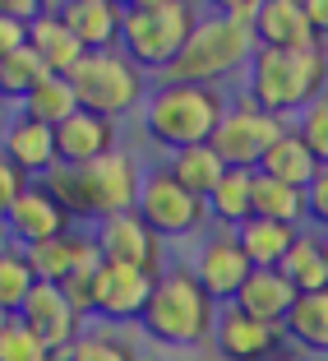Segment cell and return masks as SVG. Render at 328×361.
I'll list each match as a JSON object with an SVG mask.
<instances>
[{
    "label": "cell",
    "instance_id": "7",
    "mask_svg": "<svg viewBox=\"0 0 328 361\" xmlns=\"http://www.w3.org/2000/svg\"><path fill=\"white\" fill-rule=\"evenodd\" d=\"M134 213L162 236V241H171V236L180 241V236H194L203 223H208V200H199L194 190H185V185L171 176L167 162H158V167L144 171Z\"/></svg>",
    "mask_w": 328,
    "mask_h": 361
},
{
    "label": "cell",
    "instance_id": "32",
    "mask_svg": "<svg viewBox=\"0 0 328 361\" xmlns=\"http://www.w3.org/2000/svg\"><path fill=\"white\" fill-rule=\"evenodd\" d=\"M19 111L46 121V126H65V121L79 111V93H75V84H70V75H46L42 84L28 93V102H23Z\"/></svg>",
    "mask_w": 328,
    "mask_h": 361
},
{
    "label": "cell",
    "instance_id": "18",
    "mask_svg": "<svg viewBox=\"0 0 328 361\" xmlns=\"http://www.w3.org/2000/svg\"><path fill=\"white\" fill-rule=\"evenodd\" d=\"M116 130H120V121L97 116V111H84V106H79L65 126H56V153H61V162L88 167V162L106 158L111 149H120V144H116Z\"/></svg>",
    "mask_w": 328,
    "mask_h": 361
},
{
    "label": "cell",
    "instance_id": "14",
    "mask_svg": "<svg viewBox=\"0 0 328 361\" xmlns=\"http://www.w3.org/2000/svg\"><path fill=\"white\" fill-rule=\"evenodd\" d=\"M19 319H23V324H28V329L37 334V338H42L51 352H61V357L75 348V338L84 334V315L75 310V301L65 297V287H61V283H42V278H37V287L28 292Z\"/></svg>",
    "mask_w": 328,
    "mask_h": 361
},
{
    "label": "cell",
    "instance_id": "19",
    "mask_svg": "<svg viewBox=\"0 0 328 361\" xmlns=\"http://www.w3.org/2000/svg\"><path fill=\"white\" fill-rule=\"evenodd\" d=\"M254 37L259 47H315L319 32L305 14V0H259L254 14Z\"/></svg>",
    "mask_w": 328,
    "mask_h": 361
},
{
    "label": "cell",
    "instance_id": "26",
    "mask_svg": "<svg viewBox=\"0 0 328 361\" xmlns=\"http://www.w3.org/2000/svg\"><path fill=\"white\" fill-rule=\"evenodd\" d=\"M282 329H286V343L296 352H319V357H328V287L324 292H301Z\"/></svg>",
    "mask_w": 328,
    "mask_h": 361
},
{
    "label": "cell",
    "instance_id": "21",
    "mask_svg": "<svg viewBox=\"0 0 328 361\" xmlns=\"http://www.w3.org/2000/svg\"><path fill=\"white\" fill-rule=\"evenodd\" d=\"M296 297L301 292L286 283L282 269H254V274L245 278V287L236 292L232 306H241L245 315H254V319H268V324H286Z\"/></svg>",
    "mask_w": 328,
    "mask_h": 361
},
{
    "label": "cell",
    "instance_id": "12",
    "mask_svg": "<svg viewBox=\"0 0 328 361\" xmlns=\"http://www.w3.org/2000/svg\"><path fill=\"white\" fill-rule=\"evenodd\" d=\"M213 348H217L222 361H273L291 343H286L282 324L254 319L241 306H222L217 310V329H213Z\"/></svg>",
    "mask_w": 328,
    "mask_h": 361
},
{
    "label": "cell",
    "instance_id": "28",
    "mask_svg": "<svg viewBox=\"0 0 328 361\" xmlns=\"http://www.w3.org/2000/svg\"><path fill=\"white\" fill-rule=\"evenodd\" d=\"M286 274V283L296 292H324L328 287V264H324V241H319L315 227H301L296 245L286 250V259L277 264Z\"/></svg>",
    "mask_w": 328,
    "mask_h": 361
},
{
    "label": "cell",
    "instance_id": "16",
    "mask_svg": "<svg viewBox=\"0 0 328 361\" xmlns=\"http://www.w3.org/2000/svg\"><path fill=\"white\" fill-rule=\"evenodd\" d=\"M28 259H32V269H37L42 283H70V278H79V274H97V264H102V245H97L93 232L70 227L65 236H51V241L32 245Z\"/></svg>",
    "mask_w": 328,
    "mask_h": 361
},
{
    "label": "cell",
    "instance_id": "13",
    "mask_svg": "<svg viewBox=\"0 0 328 361\" xmlns=\"http://www.w3.org/2000/svg\"><path fill=\"white\" fill-rule=\"evenodd\" d=\"M88 200H93V223L102 218H116V213H130L139 204V185H144V167H139L134 153L111 149L106 158L88 162Z\"/></svg>",
    "mask_w": 328,
    "mask_h": 361
},
{
    "label": "cell",
    "instance_id": "47",
    "mask_svg": "<svg viewBox=\"0 0 328 361\" xmlns=\"http://www.w3.org/2000/svg\"><path fill=\"white\" fill-rule=\"evenodd\" d=\"M10 319H14V315H10V310H0V329H5V324H10Z\"/></svg>",
    "mask_w": 328,
    "mask_h": 361
},
{
    "label": "cell",
    "instance_id": "49",
    "mask_svg": "<svg viewBox=\"0 0 328 361\" xmlns=\"http://www.w3.org/2000/svg\"><path fill=\"white\" fill-rule=\"evenodd\" d=\"M0 245H5V218H0Z\"/></svg>",
    "mask_w": 328,
    "mask_h": 361
},
{
    "label": "cell",
    "instance_id": "50",
    "mask_svg": "<svg viewBox=\"0 0 328 361\" xmlns=\"http://www.w3.org/2000/svg\"><path fill=\"white\" fill-rule=\"evenodd\" d=\"M65 5H70V0H65Z\"/></svg>",
    "mask_w": 328,
    "mask_h": 361
},
{
    "label": "cell",
    "instance_id": "42",
    "mask_svg": "<svg viewBox=\"0 0 328 361\" xmlns=\"http://www.w3.org/2000/svg\"><path fill=\"white\" fill-rule=\"evenodd\" d=\"M245 5H254V0H203V10H213V14H236Z\"/></svg>",
    "mask_w": 328,
    "mask_h": 361
},
{
    "label": "cell",
    "instance_id": "15",
    "mask_svg": "<svg viewBox=\"0 0 328 361\" xmlns=\"http://www.w3.org/2000/svg\"><path fill=\"white\" fill-rule=\"evenodd\" d=\"M75 227V218L61 209V204L51 200V195L32 180L28 190H23V200L14 204L10 213H5V241L23 245V250H32V245L51 241V236H65Z\"/></svg>",
    "mask_w": 328,
    "mask_h": 361
},
{
    "label": "cell",
    "instance_id": "25",
    "mask_svg": "<svg viewBox=\"0 0 328 361\" xmlns=\"http://www.w3.org/2000/svg\"><path fill=\"white\" fill-rule=\"evenodd\" d=\"M208 218L236 232L241 223L254 218V167H227V176L208 195Z\"/></svg>",
    "mask_w": 328,
    "mask_h": 361
},
{
    "label": "cell",
    "instance_id": "45",
    "mask_svg": "<svg viewBox=\"0 0 328 361\" xmlns=\"http://www.w3.org/2000/svg\"><path fill=\"white\" fill-rule=\"evenodd\" d=\"M273 361H305V352H296V348H286V352H277Z\"/></svg>",
    "mask_w": 328,
    "mask_h": 361
},
{
    "label": "cell",
    "instance_id": "10",
    "mask_svg": "<svg viewBox=\"0 0 328 361\" xmlns=\"http://www.w3.org/2000/svg\"><path fill=\"white\" fill-rule=\"evenodd\" d=\"M153 283H158V278L144 274V269L102 259L97 274H93V315L102 319V324H134V319H144Z\"/></svg>",
    "mask_w": 328,
    "mask_h": 361
},
{
    "label": "cell",
    "instance_id": "9",
    "mask_svg": "<svg viewBox=\"0 0 328 361\" xmlns=\"http://www.w3.org/2000/svg\"><path fill=\"white\" fill-rule=\"evenodd\" d=\"M93 236H97V245H102V259H111V264L144 269V274H153V278L167 269V241H162L134 209L116 213V218H102V223L93 227Z\"/></svg>",
    "mask_w": 328,
    "mask_h": 361
},
{
    "label": "cell",
    "instance_id": "29",
    "mask_svg": "<svg viewBox=\"0 0 328 361\" xmlns=\"http://www.w3.org/2000/svg\"><path fill=\"white\" fill-rule=\"evenodd\" d=\"M254 218H273V223L305 227L310 223L305 190L286 185V180H273V176H264V171H254Z\"/></svg>",
    "mask_w": 328,
    "mask_h": 361
},
{
    "label": "cell",
    "instance_id": "37",
    "mask_svg": "<svg viewBox=\"0 0 328 361\" xmlns=\"http://www.w3.org/2000/svg\"><path fill=\"white\" fill-rule=\"evenodd\" d=\"M28 185H32L28 171H19L10 158H5V153H0V218H5V213L23 200V190H28Z\"/></svg>",
    "mask_w": 328,
    "mask_h": 361
},
{
    "label": "cell",
    "instance_id": "41",
    "mask_svg": "<svg viewBox=\"0 0 328 361\" xmlns=\"http://www.w3.org/2000/svg\"><path fill=\"white\" fill-rule=\"evenodd\" d=\"M305 14H310V23H315L319 42H328V0H305Z\"/></svg>",
    "mask_w": 328,
    "mask_h": 361
},
{
    "label": "cell",
    "instance_id": "1",
    "mask_svg": "<svg viewBox=\"0 0 328 361\" xmlns=\"http://www.w3.org/2000/svg\"><path fill=\"white\" fill-rule=\"evenodd\" d=\"M227 106H232V97H227L222 84L153 79L149 97H144V111H139V126H144V135L158 149L176 153V149H190V144H213Z\"/></svg>",
    "mask_w": 328,
    "mask_h": 361
},
{
    "label": "cell",
    "instance_id": "3",
    "mask_svg": "<svg viewBox=\"0 0 328 361\" xmlns=\"http://www.w3.org/2000/svg\"><path fill=\"white\" fill-rule=\"evenodd\" d=\"M217 301L203 292V283L194 278L190 264H171L158 274L153 283L149 310H144V334L153 343H167V348H199L213 338L217 329Z\"/></svg>",
    "mask_w": 328,
    "mask_h": 361
},
{
    "label": "cell",
    "instance_id": "40",
    "mask_svg": "<svg viewBox=\"0 0 328 361\" xmlns=\"http://www.w3.org/2000/svg\"><path fill=\"white\" fill-rule=\"evenodd\" d=\"M0 14L19 19V23H32L37 14H46V0H0Z\"/></svg>",
    "mask_w": 328,
    "mask_h": 361
},
{
    "label": "cell",
    "instance_id": "36",
    "mask_svg": "<svg viewBox=\"0 0 328 361\" xmlns=\"http://www.w3.org/2000/svg\"><path fill=\"white\" fill-rule=\"evenodd\" d=\"M291 126H296V135L310 144V153H315V158L328 167V93L315 97V102H310L305 111L291 121Z\"/></svg>",
    "mask_w": 328,
    "mask_h": 361
},
{
    "label": "cell",
    "instance_id": "38",
    "mask_svg": "<svg viewBox=\"0 0 328 361\" xmlns=\"http://www.w3.org/2000/svg\"><path fill=\"white\" fill-rule=\"evenodd\" d=\"M305 213L315 232H328V167H319L315 180L305 185Z\"/></svg>",
    "mask_w": 328,
    "mask_h": 361
},
{
    "label": "cell",
    "instance_id": "27",
    "mask_svg": "<svg viewBox=\"0 0 328 361\" xmlns=\"http://www.w3.org/2000/svg\"><path fill=\"white\" fill-rule=\"evenodd\" d=\"M167 167H171V176H176L185 190H194L199 200H208L213 185L227 176V162H222V153L213 149V144H190V149L167 153Z\"/></svg>",
    "mask_w": 328,
    "mask_h": 361
},
{
    "label": "cell",
    "instance_id": "4",
    "mask_svg": "<svg viewBox=\"0 0 328 361\" xmlns=\"http://www.w3.org/2000/svg\"><path fill=\"white\" fill-rule=\"evenodd\" d=\"M254 51H259V37H254L250 23H236L232 14H203L199 28L190 32V42H185V51L158 79H171V84H222L236 70H250Z\"/></svg>",
    "mask_w": 328,
    "mask_h": 361
},
{
    "label": "cell",
    "instance_id": "34",
    "mask_svg": "<svg viewBox=\"0 0 328 361\" xmlns=\"http://www.w3.org/2000/svg\"><path fill=\"white\" fill-rule=\"evenodd\" d=\"M0 361H65V357H61V352H51L19 315H14L10 324L0 329Z\"/></svg>",
    "mask_w": 328,
    "mask_h": 361
},
{
    "label": "cell",
    "instance_id": "11",
    "mask_svg": "<svg viewBox=\"0 0 328 361\" xmlns=\"http://www.w3.org/2000/svg\"><path fill=\"white\" fill-rule=\"evenodd\" d=\"M190 269H194V278L203 283V292H208L217 306H232L236 292L245 287V278L254 274L250 255L241 250L236 232H227V227L213 232V236H203L199 250H194V259H190Z\"/></svg>",
    "mask_w": 328,
    "mask_h": 361
},
{
    "label": "cell",
    "instance_id": "39",
    "mask_svg": "<svg viewBox=\"0 0 328 361\" xmlns=\"http://www.w3.org/2000/svg\"><path fill=\"white\" fill-rule=\"evenodd\" d=\"M19 47H28V23L5 19V14H0V61H5V56H14Z\"/></svg>",
    "mask_w": 328,
    "mask_h": 361
},
{
    "label": "cell",
    "instance_id": "35",
    "mask_svg": "<svg viewBox=\"0 0 328 361\" xmlns=\"http://www.w3.org/2000/svg\"><path fill=\"white\" fill-rule=\"evenodd\" d=\"M65 361H139V357H134V348H130L125 338H116V334L84 329L75 338V348L65 352Z\"/></svg>",
    "mask_w": 328,
    "mask_h": 361
},
{
    "label": "cell",
    "instance_id": "6",
    "mask_svg": "<svg viewBox=\"0 0 328 361\" xmlns=\"http://www.w3.org/2000/svg\"><path fill=\"white\" fill-rule=\"evenodd\" d=\"M70 84H75L84 111L120 121V116H139V111H144V97H149L153 79L116 47V51H88L84 61L75 65Z\"/></svg>",
    "mask_w": 328,
    "mask_h": 361
},
{
    "label": "cell",
    "instance_id": "33",
    "mask_svg": "<svg viewBox=\"0 0 328 361\" xmlns=\"http://www.w3.org/2000/svg\"><path fill=\"white\" fill-rule=\"evenodd\" d=\"M46 75H51V70H46L42 56L32 51V47H19L14 56L0 61V97H5L10 106H23V102H28V93L42 84Z\"/></svg>",
    "mask_w": 328,
    "mask_h": 361
},
{
    "label": "cell",
    "instance_id": "8",
    "mask_svg": "<svg viewBox=\"0 0 328 361\" xmlns=\"http://www.w3.org/2000/svg\"><path fill=\"white\" fill-rule=\"evenodd\" d=\"M282 130H286L282 116L264 111L250 93H236L222 126H217V135H213V149L222 153L227 167H259L264 153L282 139Z\"/></svg>",
    "mask_w": 328,
    "mask_h": 361
},
{
    "label": "cell",
    "instance_id": "44",
    "mask_svg": "<svg viewBox=\"0 0 328 361\" xmlns=\"http://www.w3.org/2000/svg\"><path fill=\"white\" fill-rule=\"evenodd\" d=\"M120 10H144V5H158V0H116Z\"/></svg>",
    "mask_w": 328,
    "mask_h": 361
},
{
    "label": "cell",
    "instance_id": "20",
    "mask_svg": "<svg viewBox=\"0 0 328 361\" xmlns=\"http://www.w3.org/2000/svg\"><path fill=\"white\" fill-rule=\"evenodd\" d=\"M61 19L70 23V32L88 51H116L120 47L125 10H120L116 0H70V5H61Z\"/></svg>",
    "mask_w": 328,
    "mask_h": 361
},
{
    "label": "cell",
    "instance_id": "24",
    "mask_svg": "<svg viewBox=\"0 0 328 361\" xmlns=\"http://www.w3.org/2000/svg\"><path fill=\"white\" fill-rule=\"evenodd\" d=\"M301 227L291 223H273V218H250V223L236 227V241H241V250L250 255L254 269H277L286 259V250L296 245Z\"/></svg>",
    "mask_w": 328,
    "mask_h": 361
},
{
    "label": "cell",
    "instance_id": "2",
    "mask_svg": "<svg viewBox=\"0 0 328 361\" xmlns=\"http://www.w3.org/2000/svg\"><path fill=\"white\" fill-rule=\"evenodd\" d=\"M245 93L273 111V116L296 121L315 97L328 93V51L324 42L315 47H259L245 70Z\"/></svg>",
    "mask_w": 328,
    "mask_h": 361
},
{
    "label": "cell",
    "instance_id": "5",
    "mask_svg": "<svg viewBox=\"0 0 328 361\" xmlns=\"http://www.w3.org/2000/svg\"><path fill=\"white\" fill-rule=\"evenodd\" d=\"M203 19V0H158V5H144V10H125L120 23V51L144 70V75L158 79L190 42V32Z\"/></svg>",
    "mask_w": 328,
    "mask_h": 361
},
{
    "label": "cell",
    "instance_id": "30",
    "mask_svg": "<svg viewBox=\"0 0 328 361\" xmlns=\"http://www.w3.org/2000/svg\"><path fill=\"white\" fill-rule=\"evenodd\" d=\"M37 185H42V190L51 195V200L61 204L75 223H93V200H88V176H84V167H75V162H56V167L46 171Z\"/></svg>",
    "mask_w": 328,
    "mask_h": 361
},
{
    "label": "cell",
    "instance_id": "31",
    "mask_svg": "<svg viewBox=\"0 0 328 361\" xmlns=\"http://www.w3.org/2000/svg\"><path fill=\"white\" fill-rule=\"evenodd\" d=\"M32 287H37V269H32L28 250L14 245V241H5L0 245V310L19 315Z\"/></svg>",
    "mask_w": 328,
    "mask_h": 361
},
{
    "label": "cell",
    "instance_id": "46",
    "mask_svg": "<svg viewBox=\"0 0 328 361\" xmlns=\"http://www.w3.org/2000/svg\"><path fill=\"white\" fill-rule=\"evenodd\" d=\"M319 241H324V264H328V232H319Z\"/></svg>",
    "mask_w": 328,
    "mask_h": 361
},
{
    "label": "cell",
    "instance_id": "43",
    "mask_svg": "<svg viewBox=\"0 0 328 361\" xmlns=\"http://www.w3.org/2000/svg\"><path fill=\"white\" fill-rule=\"evenodd\" d=\"M10 116H14V106L0 97V139H5V126H10Z\"/></svg>",
    "mask_w": 328,
    "mask_h": 361
},
{
    "label": "cell",
    "instance_id": "22",
    "mask_svg": "<svg viewBox=\"0 0 328 361\" xmlns=\"http://www.w3.org/2000/svg\"><path fill=\"white\" fill-rule=\"evenodd\" d=\"M28 47L46 61L51 75H75V65L88 56V47L70 32V23L61 19V10H46L28 23Z\"/></svg>",
    "mask_w": 328,
    "mask_h": 361
},
{
    "label": "cell",
    "instance_id": "23",
    "mask_svg": "<svg viewBox=\"0 0 328 361\" xmlns=\"http://www.w3.org/2000/svg\"><path fill=\"white\" fill-rule=\"evenodd\" d=\"M324 167V162L310 153V144L296 135V126H286L282 130V139H277L273 149L264 153V162L254 171H264V176H273V180H286V185H296V190H305L310 180H315V171Z\"/></svg>",
    "mask_w": 328,
    "mask_h": 361
},
{
    "label": "cell",
    "instance_id": "48",
    "mask_svg": "<svg viewBox=\"0 0 328 361\" xmlns=\"http://www.w3.org/2000/svg\"><path fill=\"white\" fill-rule=\"evenodd\" d=\"M61 5H65V0H46V10H61Z\"/></svg>",
    "mask_w": 328,
    "mask_h": 361
},
{
    "label": "cell",
    "instance_id": "17",
    "mask_svg": "<svg viewBox=\"0 0 328 361\" xmlns=\"http://www.w3.org/2000/svg\"><path fill=\"white\" fill-rule=\"evenodd\" d=\"M0 153L19 171H28L32 180H42L61 162V153H56V126H46V121H37V116L14 106L10 126H5V139H0Z\"/></svg>",
    "mask_w": 328,
    "mask_h": 361
}]
</instances>
